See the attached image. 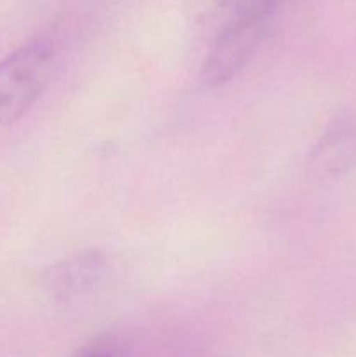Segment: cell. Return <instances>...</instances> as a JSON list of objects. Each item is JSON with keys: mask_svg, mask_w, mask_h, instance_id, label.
Returning <instances> with one entry per match:
<instances>
[{"mask_svg": "<svg viewBox=\"0 0 356 357\" xmlns=\"http://www.w3.org/2000/svg\"><path fill=\"white\" fill-rule=\"evenodd\" d=\"M356 166V117L339 114L332 119L307 155V176L320 183L339 180Z\"/></svg>", "mask_w": 356, "mask_h": 357, "instance_id": "3", "label": "cell"}, {"mask_svg": "<svg viewBox=\"0 0 356 357\" xmlns=\"http://www.w3.org/2000/svg\"><path fill=\"white\" fill-rule=\"evenodd\" d=\"M61 65L56 35H40L0 59V126L20 121L47 89Z\"/></svg>", "mask_w": 356, "mask_h": 357, "instance_id": "1", "label": "cell"}, {"mask_svg": "<svg viewBox=\"0 0 356 357\" xmlns=\"http://www.w3.org/2000/svg\"><path fill=\"white\" fill-rule=\"evenodd\" d=\"M199 20L212 33L229 24L272 21L281 0H198Z\"/></svg>", "mask_w": 356, "mask_h": 357, "instance_id": "5", "label": "cell"}, {"mask_svg": "<svg viewBox=\"0 0 356 357\" xmlns=\"http://www.w3.org/2000/svg\"><path fill=\"white\" fill-rule=\"evenodd\" d=\"M107 260L100 251L87 250L49 265L42 274V286L58 302H70L91 291L103 278Z\"/></svg>", "mask_w": 356, "mask_h": 357, "instance_id": "4", "label": "cell"}, {"mask_svg": "<svg viewBox=\"0 0 356 357\" xmlns=\"http://www.w3.org/2000/svg\"><path fill=\"white\" fill-rule=\"evenodd\" d=\"M70 357H133V349L122 335L103 333L91 338Z\"/></svg>", "mask_w": 356, "mask_h": 357, "instance_id": "6", "label": "cell"}, {"mask_svg": "<svg viewBox=\"0 0 356 357\" xmlns=\"http://www.w3.org/2000/svg\"><path fill=\"white\" fill-rule=\"evenodd\" d=\"M272 21L229 24L212 33L208 54L201 66L206 87H218L239 75L267 37Z\"/></svg>", "mask_w": 356, "mask_h": 357, "instance_id": "2", "label": "cell"}]
</instances>
